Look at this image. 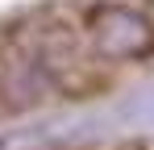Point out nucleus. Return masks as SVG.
<instances>
[{
	"label": "nucleus",
	"instance_id": "nucleus-1",
	"mask_svg": "<svg viewBox=\"0 0 154 150\" xmlns=\"http://www.w3.org/2000/svg\"><path fill=\"white\" fill-rule=\"evenodd\" d=\"M21 42L29 46L33 63L50 79V88H58L63 96H92L96 88L108 83L104 63L92 54L83 29H79V17L46 13L29 25V33H21Z\"/></svg>",
	"mask_w": 154,
	"mask_h": 150
},
{
	"label": "nucleus",
	"instance_id": "nucleus-2",
	"mask_svg": "<svg viewBox=\"0 0 154 150\" xmlns=\"http://www.w3.org/2000/svg\"><path fill=\"white\" fill-rule=\"evenodd\" d=\"M75 17H79V29H83L92 54L104 67L137 63V58L154 54V13L150 8L121 4V0H96V4H83Z\"/></svg>",
	"mask_w": 154,
	"mask_h": 150
},
{
	"label": "nucleus",
	"instance_id": "nucleus-3",
	"mask_svg": "<svg viewBox=\"0 0 154 150\" xmlns=\"http://www.w3.org/2000/svg\"><path fill=\"white\" fill-rule=\"evenodd\" d=\"M50 79L33 63V54L21 38L0 42V117H21L29 108H38L46 96Z\"/></svg>",
	"mask_w": 154,
	"mask_h": 150
},
{
	"label": "nucleus",
	"instance_id": "nucleus-4",
	"mask_svg": "<svg viewBox=\"0 0 154 150\" xmlns=\"http://www.w3.org/2000/svg\"><path fill=\"white\" fill-rule=\"evenodd\" d=\"M117 150H154V146H142V142H137V146H117Z\"/></svg>",
	"mask_w": 154,
	"mask_h": 150
},
{
	"label": "nucleus",
	"instance_id": "nucleus-5",
	"mask_svg": "<svg viewBox=\"0 0 154 150\" xmlns=\"http://www.w3.org/2000/svg\"><path fill=\"white\" fill-rule=\"evenodd\" d=\"M146 4H150V13H154V0H146Z\"/></svg>",
	"mask_w": 154,
	"mask_h": 150
}]
</instances>
